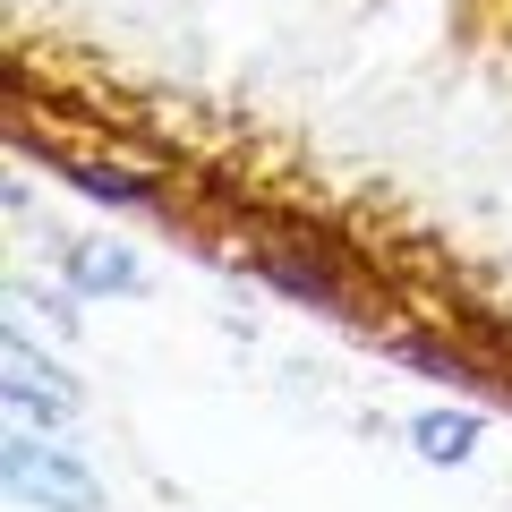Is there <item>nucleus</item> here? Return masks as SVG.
<instances>
[{"instance_id":"obj_4","label":"nucleus","mask_w":512,"mask_h":512,"mask_svg":"<svg viewBox=\"0 0 512 512\" xmlns=\"http://www.w3.org/2000/svg\"><path fill=\"white\" fill-rule=\"evenodd\" d=\"M410 453L427 470H470L478 461V410H419L410 419Z\"/></svg>"},{"instance_id":"obj_1","label":"nucleus","mask_w":512,"mask_h":512,"mask_svg":"<svg viewBox=\"0 0 512 512\" xmlns=\"http://www.w3.org/2000/svg\"><path fill=\"white\" fill-rule=\"evenodd\" d=\"M0 478H9V495L35 512H103V478L86 470V461L60 444V427H18L9 419V444H0Z\"/></svg>"},{"instance_id":"obj_7","label":"nucleus","mask_w":512,"mask_h":512,"mask_svg":"<svg viewBox=\"0 0 512 512\" xmlns=\"http://www.w3.org/2000/svg\"><path fill=\"white\" fill-rule=\"evenodd\" d=\"M393 350H402L410 367H427V376H444V384H478V367L461 359V350H436V342H393Z\"/></svg>"},{"instance_id":"obj_5","label":"nucleus","mask_w":512,"mask_h":512,"mask_svg":"<svg viewBox=\"0 0 512 512\" xmlns=\"http://www.w3.org/2000/svg\"><path fill=\"white\" fill-rule=\"evenodd\" d=\"M256 274L274 282L282 299H308V308H325V316H342V282L316 265V256H299V248H265V265Z\"/></svg>"},{"instance_id":"obj_3","label":"nucleus","mask_w":512,"mask_h":512,"mask_svg":"<svg viewBox=\"0 0 512 512\" xmlns=\"http://www.w3.org/2000/svg\"><path fill=\"white\" fill-rule=\"evenodd\" d=\"M60 282L77 299H146V265L120 239H60Z\"/></svg>"},{"instance_id":"obj_2","label":"nucleus","mask_w":512,"mask_h":512,"mask_svg":"<svg viewBox=\"0 0 512 512\" xmlns=\"http://www.w3.org/2000/svg\"><path fill=\"white\" fill-rule=\"evenodd\" d=\"M0 402H9V419H18V427H69V419H77V384L60 376L43 350L9 342V376H0Z\"/></svg>"},{"instance_id":"obj_6","label":"nucleus","mask_w":512,"mask_h":512,"mask_svg":"<svg viewBox=\"0 0 512 512\" xmlns=\"http://www.w3.org/2000/svg\"><path fill=\"white\" fill-rule=\"evenodd\" d=\"M69 188H77V197H94V205H111V214H154V205H163V188H154V180H128L120 163H69Z\"/></svg>"}]
</instances>
